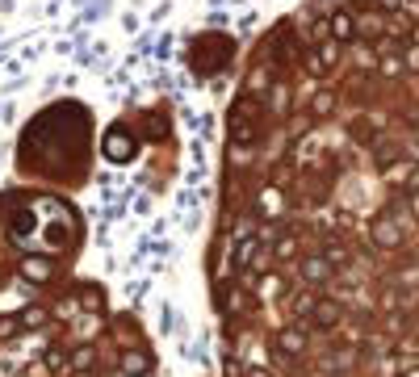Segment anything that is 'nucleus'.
Masks as SVG:
<instances>
[{
  "label": "nucleus",
  "instance_id": "nucleus-1",
  "mask_svg": "<svg viewBox=\"0 0 419 377\" xmlns=\"http://www.w3.org/2000/svg\"><path fill=\"white\" fill-rule=\"evenodd\" d=\"M302 277L314 281V285H323V281L331 277V260H327V256H306V260H302Z\"/></svg>",
  "mask_w": 419,
  "mask_h": 377
},
{
  "label": "nucleus",
  "instance_id": "nucleus-2",
  "mask_svg": "<svg viewBox=\"0 0 419 377\" xmlns=\"http://www.w3.org/2000/svg\"><path fill=\"white\" fill-rule=\"evenodd\" d=\"M374 239H378L382 247H398V243H402V227H398L394 218H378V227H374Z\"/></svg>",
  "mask_w": 419,
  "mask_h": 377
},
{
  "label": "nucleus",
  "instance_id": "nucleus-3",
  "mask_svg": "<svg viewBox=\"0 0 419 377\" xmlns=\"http://www.w3.org/2000/svg\"><path fill=\"white\" fill-rule=\"evenodd\" d=\"M277 348H281V356H302V352H306V336H302L298 327H285V332L277 336Z\"/></svg>",
  "mask_w": 419,
  "mask_h": 377
},
{
  "label": "nucleus",
  "instance_id": "nucleus-4",
  "mask_svg": "<svg viewBox=\"0 0 419 377\" xmlns=\"http://www.w3.org/2000/svg\"><path fill=\"white\" fill-rule=\"evenodd\" d=\"M21 273H25V277L46 281V277H50V264H46V260H25V264H21Z\"/></svg>",
  "mask_w": 419,
  "mask_h": 377
},
{
  "label": "nucleus",
  "instance_id": "nucleus-5",
  "mask_svg": "<svg viewBox=\"0 0 419 377\" xmlns=\"http://www.w3.org/2000/svg\"><path fill=\"white\" fill-rule=\"evenodd\" d=\"M252 256H256V239L247 235V239H239V256H235V268H247V264H252Z\"/></svg>",
  "mask_w": 419,
  "mask_h": 377
},
{
  "label": "nucleus",
  "instance_id": "nucleus-6",
  "mask_svg": "<svg viewBox=\"0 0 419 377\" xmlns=\"http://www.w3.org/2000/svg\"><path fill=\"white\" fill-rule=\"evenodd\" d=\"M289 310H294V314H314L319 306H314V298H310V294H298V298L289 302Z\"/></svg>",
  "mask_w": 419,
  "mask_h": 377
},
{
  "label": "nucleus",
  "instance_id": "nucleus-7",
  "mask_svg": "<svg viewBox=\"0 0 419 377\" xmlns=\"http://www.w3.org/2000/svg\"><path fill=\"white\" fill-rule=\"evenodd\" d=\"M402 68L419 76V46H407V50H402Z\"/></svg>",
  "mask_w": 419,
  "mask_h": 377
},
{
  "label": "nucleus",
  "instance_id": "nucleus-8",
  "mask_svg": "<svg viewBox=\"0 0 419 377\" xmlns=\"http://www.w3.org/2000/svg\"><path fill=\"white\" fill-rule=\"evenodd\" d=\"M88 365H92V348H80L76 352V369H88Z\"/></svg>",
  "mask_w": 419,
  "mask_h": 377
},
{
  "label": "nucleus",
  "instance_id": "nucleus-9",
  "mask_svg": "<svg viewBox=\"0 0 419 377\" xmlns=\"http://www.w3.org/2000/svg\"><path fill=\"white\" fill-rule=\"evenodd\" d=\"M46 365H50V369H59V365H63V352H59V348H50V352H46Z\"/></svg>",
  "mask_w": 419,
  "mask_h": 377
},
{
  "label": "nucleus",
  "instance_id": "nucleus-10",
  "mask_svg": "<svg viewBox=\"0 0 419 377\" xmlns=\"http://www.w3.org/2000/svg\"><path fill=\"white\" fill-rule=\"evenodd\" d=\"M277 256H281V260L294 256V239H281V243H277Z\"/></svg>",
  "mask_w": 419,
  "mask_h": 377
},
{
  "label": "nucleus",
  "instance_id": "nucleus-11",
  "mask_svg": "<svg viewBox=\"0 0 419 377\" xmlns=\"http://www.w3.org/2000/svg\"><path fill=\"white\" fill-rule=\"evenodd\" d=\"M126 373H147V360H134V356H130V360H126Z\"/></svg>",
  "mask_w": 419,
  "mask_h": 377
},
{
  "label": "nucleus",
  "instance_id": "nucleus-12",
  "mask_svg": "<svg viewBox=\"0 0 419 377\" xmlns=\"http://www.w3.org/2000/svg\"><path fill=\"white\" fill-rule=\"evenodd\" d=\"M411 377H419V369H415V373H411Z\"/></svg>",
  "mask_w": 419,
  "mask_h": 377
}]
</instances>
